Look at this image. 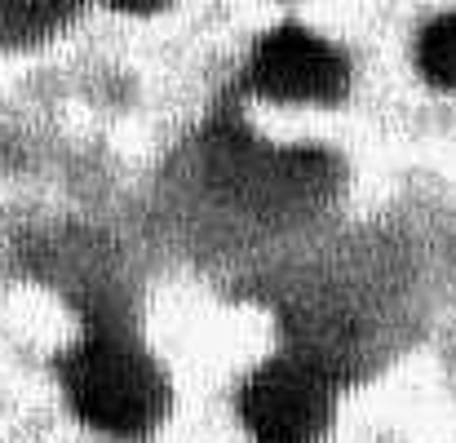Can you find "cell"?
Listing matches in <instances>:
<instances>
[{
    "instance_id": "cell-1",
    "label": "cell",
    "mask_w": 456,
    "mask_h": 443,
    "mask_svg": "<svg viewBox=\"0 0 456 443\" xmlns=\"http://www.w3.org/2000/svg\"><path fill=\"white\" fill-rule=\"evenodd\" d=\"M62 386L71 408L116 439H142L168 417V377L120 337H89L62 355Z\"/></svg>"
},
{
    "instance_id": "cell-5",
    "label": "cell",
    "mask_w": 456,
    "mask_h": 443,
    "mask_svg": "<svg viewBox=\"0 0 456 443\" xmlns=\"http://www.w3.org/2000/svg\"><path fill=\"white\" fill-rule=\"evenodd\" d=\"M71 4H76V0H0V13H4L9 22L36 31V27H53L58 18H67Z\"/></svg>"
},
{
    "instance_id": "cell-6",
    "label": "cell",
    "mask_w": 456,
    "mask_h": 443,
    "mask_svg": "<svg viewBox=\"0 0 456 443\" xmlns=\"http://www.w3.org/2000/svg\"><path fill=\"white\" fill-rule=\"evenodd\" d=\"M102 4H111V9H120V13H155V9H164L168 0H102Z\"/></svg>"
},
{
    "instance_id": "cell-4",
    "label": "cell",
    "mask_w": 456,
    "mask_h": 443,
    "mask_svg": "<svg viewBox=\"0 0 456 443\" xmlns=\"http://www.w3.org/2000/svg\"><path fill=\"white\" fill-rule=\"evenodd\" d=\"M417 62H421L426 80L456 89V13H444L426 27V36L417 45Z\"/></svg>"
},
{
    "instance_id": "cell-2",
    "label": "cell",
    "mask_w": 456,
    "mask_h": 443,
    "mask_svg": "<svg viewBox=\"0 0 456 443\" xmlns=\"http://www.w3.org/2000/svg\"><path fill=\"white\" fill-rule=\"evenodd\" d=\"M240 417L253 443H319L332 422V395L314 368L275 359L248 377Z\"/></svg>"
},
{
    "instance_id": "cell-3",
    "label": "cell",
    "mask_w": 456,
    "mask_h": 443,
    "mask_svg": "<svg viewBox=\"0 0 456 443\" xmlns=\"http://www.w3.org/2000/svg\"><path fill=\"white\" fill-rule=\"evenodd\" d=\"M253 89L275 103H337L346 94V58L305 27H280L253 53Z\"/></svg>"
}]
</instances>
